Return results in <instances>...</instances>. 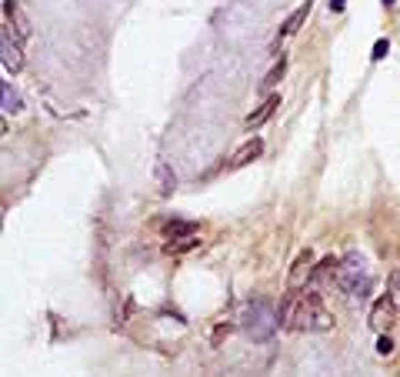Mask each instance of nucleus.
Here are the masks:
<instances>
[{"label":"nucleus","instance_id":"1","mask_svg":"<svg viewBox=\"0 0 400 377\" xmlns=\"http://www.w3.org/2000/svg\"><path fill=\"white\" fill-rule=\"evenodd\" d=\"M240 327H244V334L250 337V341H254V344H267V341L277 334L280 317H277V311H274V304L263 301V297H257V301L244 304Z\"/></svg>","mask_w":400,"mask_h":377},{"label":"nucleus","instance_id":"2","mask_svg":"<svg viewBox=\"0 0 400 377\" xmlns=\"http://www.w3.org/2000/svg\"><path fill=\"white\" fill-rule=\"evenodd\" d=\"M293 327L310 334H321L334 327V314L323 307L317 290H307L304 297H297V304H293Z\"/></svg>","mask_w":400,"mask_h":377},{"label":"nucleus","instance_id":"3","mask_svg":"<svg viewBox=\"0 0 400 377\" xmlns=\"http://www.w3.org/2000/svg\"><path fill=\"white\" fill-rule=\"evenodd\" d=\"M337 287L340 290H347L351 297H367L370 294V267L364 254H351L340 257V267H337Z\"/></svg>","mask_w":400,"mask_h":377},{"label":"nucleus","instance_id":"4","mask_svg":"<svg viewBox=\"0 0 400 377\" xmlns=\"http://www.w3.org/2000/svg\"><path fill=\"white\" fill-rule=\"evenodd\" d=\"M24 40L14 37V31L3 24V34H0V61H3V71L7 74H17L20 71V64H24Z\"/></svg>","mask_w":400,"mask_h":377},{"label":"nucleus","instance_id":"5","mask_svg":"<svg viewBox=\"0 0 400 377\" xmlns=\"http://www.w3.org/2000/svg\"><path fill=\"white\" fill-rule=\"evenodd\" d=\"M397 314H400V307L390 301V297H377V301H374V307H370L367 320H370V327H374L377 334H387L394 324H397Z\"/></svg>","mask_w":400,"mask_h":377},{"label":"nucleus","instance_id":"6","mask_svg":"<svg viewBox=\"0 0 400 377\" xmlns=\"http://www.w3.org/2000/svg\"><path fill=\"white\" fill-rule=\"evenodd\" d=\"M310 274H314V254H310V251H300L297 260H293V267H291V277H287V290L297 294L300 287H307Z\"/></svg>","mask_w":400,"mask_h":377},{"label":"nucleus","instance_id":"7","mask_svg":"<svg viewBox=\"0 0 400 377\" xmlns=\"http://www.w3.org/2000/svg\"><path fill=\"white\" fill-rule=\"evenodd\" d=\"M263 154V140L261 137H250V140H244L237 151H233L231 157V167H247V164H254L257 157Z\"/></svg>","mask_w":400,"mask_h":377},{"label":"nucleus","instance_id":"8","mask_svg":"<svg viewBox=\"0 0 400 377\" xmlns=\"http://www.w3.org/2000/svg\"><path fill=\"white\" fill-rule=\"evenodd\" d=\"M277 107H280V97H277V94H270V97H267V101H263V104L257 107L250 117H247V131H257V127H263V124L277 114Z\"/></svg>","mask_w":400,"mask_h":377},{"label":"nucleus","instance_id":"9","mask_svg":"<svg viewBox=\"0 0 400 377\" xmlns=\"http://www.w3.org/2000/svg\"><path fill=\"white\" fill-rule=\"evenodd\" d=\"M154 181H157V191H160L164 197L174 194V187H177V177H174V170H170L167 161H157V167H154Z\"/></svg>","mask_w":400,"mask_h":377},{"label":"nucleus","instance_id":"10","mask_svg":"<svg viewBox=\"0 0 400 377\" xmlns=\"http://www.w3.org/2000/svg\"><path fill=\"white\" fill-rule=\"evenodd\" d=\"M307 14H310V0H304L297 10H293L287 20H284V27H280V37H293V34L300 31V24L307 20Z\"/></svg>","mask_w":400,"mask_h":377},{"label":"nucleus","instance_id":"11","mask_svg":"<svg viewBox=\"0 0 400 377\" xmlns=\"http://www.w3.org/2000/svg\"><path fill=\"white\" fill-rule=\"evenodd\" d=\"M284 71H287V61L280 57V61H274V67L263 74V80H261V91H274L280 84V77H284Z\"/></svg>","mask_w":400,"mask_h":377},{"label":"nucleus","instance_id":"12","mask_svg":"<svg viewBox=\"0 0 400 377\" xmlns=\"http://www.w3.org/2000/svg\"><path fill=\"white\" fill-rule=\"evenodd\" d=\"M164 230H167L170 241H184V237H194V234H197V227L187 224V221H170Z\"/></svg>","mask_w":400,"mask_h":377},{"label":"nucleus","instance_id":"13","mask_svg":"<svg viewBox=\"0 0 400 377\" xmlns=\"http://www.w3.org/2000/svg\"><path fill=\"white\" fill-rule=\"evenodd\" d=\"M0 97H3V114H17V110H20V97L14 94L10 80H3V84H0Z\"/></svg>","mask_w":400,"mask_h":377},{"label":"nucleus","instance_id":"14","mask_svg":"<svg viewBox=\"0 0 400 377\" xmlns=\"http://www.w3.org/2000/svg\"><path fill=\"white\" fill-rule=\"evenodd\" d=\"M387 297H390V301L400 307V267L390 274V281H387Z\"/></svg>","mask_w":400,"mask_h":377},{"label":"nucleus","instance_id":"15","mask_svg":"<svg viewBox=\"0 0 400 377\" xmlns=\"http://www.w3.org/2000/svg\"><path fill=\"white\" fill-rule=\"evenodd\" d=\"M377 354H380V357H390V354H394V341H390V334H380V337H377Z\"/></svg>","mask_w":400,"mask_h":377},{"label":"nucleus","instance_id":"16","mask_svg":"<svg viewBox=\"0 0 400 377\" xmlns=\"http://www.w3.org/2000/svg\"><path fill=\"white\" fill-rule=\"evenodd\" d=\"M197 234H194V237H184V241H180V244H167V251H170V254H180V251H190V247H197Z\"/></svg>","mask_w":400,"mask_h":377},{"label":"nucleus","instance_id":"17","mask_svg":"<svg viewBox=\"0 0 400 377\" xmlns=\"http://www.w3.org/2000/svg\"><path fill=\"white\" fill-rule=\"evenodd\" d=\"M387 54H390V44H387L384 37H380V40L374 44V54H370V57H374V61H384Z\"/></svg>","mask_w":400,"mask_h":377},{"label":"nucleus","instance_id":"18","mask_svg":"<svg viewBox=\"0 0 400 377\" xmlns=\"http://www.w3.org/2000/svg\"><path fill=\"white\" fill-rule=\"evenodd\" d=\"M330 10H344V0H330Z\"/></svg>","mask_w":400,"mask_h":377},{"label":"nucleus","instance_id":"19","mask_svg":"<svg viewBox=\"0 0 400 377\" xmlns=\"http://www.w3.org/2000/svg\"><path fill=\"white\" fill-rule=\"evenodd\" d=\"M384 3H387V7H394V3H397V0H384Z\"/></svg>","mask_w":400,"mask_h":377}]
</instances>
